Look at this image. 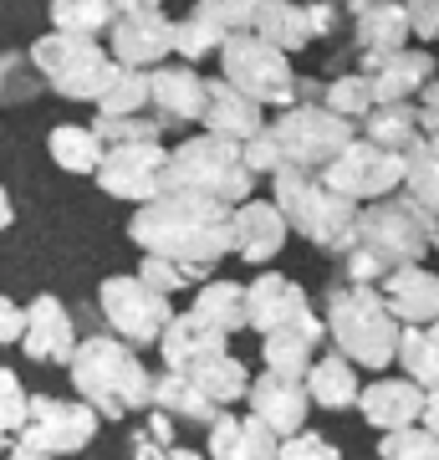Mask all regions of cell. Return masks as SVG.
I'll use <instances>...</instances> for the list:
<instances>
[{
    "label": "cell",
    "mask_w": 439,
    "mask_h": 460,
    "mask_svg": "<svg viewBox=\"0 0 439 460\" xmlns=\"http://www.w3.org/2000/svg\"><path fill=\"white\" fill-rule=\"evenodd\" d=\"M230 215L215 199H195V195H159L138 205L128 220V241L144 256L184 266L195 281H205L215 266L230 256Z\"/></svg>",
    "instance_id": "1"
},
{
    "label": "cell",
    "mask_w": 439,
    "mask_h": 460,
    "mask_svg": "<svg viewBox=\"0 0 439 460\" xmlns=\"http://www.w3.org/2000/svg\"><path fill=\"white\" fill-rule=\"evenodd\" d=\"M66 374H72L77 399L98 420H128V414L148 410V399H154V374H148L144 358L123 338H113V332L82 338L72 363H66Z\"/></svg>",
    "instance_id": "2"
},
{
    "label": "cell",
    "mask_w": 439,
    "mask_h": 460,
    "mask_svg": "<svg viewBox=\"0 0 439 460\" xmlns=\"http://www.w3.org/2000/svg\"><path fill=\"white\" fill-rule=\"evenodd\" d=\"M327 343L338 348V358H347L353 368H389L399 358V323H393L389 302L378 296V287H347L338 281L327 292V313H322Z\"/></svg>",
    "instance_id": "3"
},
{
    "label": "cell",
    "mask_w": 439,
    "mask_h": 460,
    "mask_svg": "<svg viewBox=\"0 0 439 460\" xmlns=\"http://www.w3.org/2000/svg\"><path fill=\"white\" fill-rule=\"evenodd\" d=\"M256 190V174L245 169L241 148L210 133L184 138L180 148H169V164H163V195H195V199H215L225 210H241Z\"/></svg>",
    "instance_id": "4"
},
{
    "label": "cell",
    "mask_w": 439,
    "mask_h": 460,
    "mask_svg": "<svg viewBox=\"0 0 439 460\" xmlns=\"http://www.w3.org/2000/svg\"><path fill=\"white\" fill-rule=\"evenodd\" d=\"M271 190H277L271 205L281 210L286 230H296L317 251H338V256L353 251V241H358V205L353 199L332 195L317 174H302V169H277Z\"/></svg>",
    "instance_id": "5"
},
{
    "label": "cell",
    "mask_w": 439,
    "mask_h": 460,
    "mask_svg": "<svg viewBox=\"0 0 439 460\" xmlns=\"http://www.w3.org/2000/svg\"><path fill=\"white\" fill-rule=\"evenodd\" d=\"M31 66L36 77L57 93V98H72V102H98L108 77H113V57L102 41L92 36H66V31H47L31 41Z\"/></svg>",
    "instance_id": "6"
},
{
    "label": "cell",
    "mask_w": 439,
    "mask_h": 460,
    "mask_svg": "<svg viewBox=\"0 0 439 460\" xmlns=\"http://www.w3.org/2000/svg\"><path fill=\"white\" fill-rule=\"evenodd\" d=\"M353 246L363 256H373L383 266V277H393V271L419 266L429 256V220L404 195L378 199V205H363L358 210V241Z\"/></svg>",
    "instance_id": "7"
},
{
    "label": "cell",
    "mask_w": 439,
    "mask_h": 460,
    "mask_svg": "<svg viewBox=\"0 0 439 460\" xmlns=\"http://www.w3.org/2000/svg\"><path fill=\"white\" fill-rule=\"evenodd\" d=\"M220 83L235 87L256 108H296V72L277 47H266L260 36H230L220 47Z\"/></svg>",
    "instance_id": "8"
},
{
    "label": "cell",
    "mask_w": 439,
    "mask_h": 460,
    "mask_svg": "<svg viewBox=\"0 0 439 460\" xmlns=\"http://www.w3.org/2000/svg\"><path fill=\"white\" fill-rule=\"evenodd\" d=\"M266 128H271V138L281 148V169H302V174H322L342 148L358 138V128L332 118L322 102H296Z\"/></svg>",
    "instance_id": "9"
},
{
    "label": "cell",
    "mask_w": 439,
    "mask_h": 460,
    "mask_svg": "<svg viewBox=\"0 0 439 460\" xmlns=\"http://www.w3.org/2000/svg\"><path fill=\"white\" fill-rule=\"evenodd\" d=\"M245 328H256L260 338H271V332H302L312 343L322 348L327 328L317 307H312V296L302 292V281L281 277V271H260L250 287H245Z\"/></svg>",
    "instance_id": "10"
},
{
    "label": "cell",
    "mask_w": 439,
    "mask_h": 460,
    "mask_svg": "<svg viewBox=\"0 0 439 460\" xmlns=\"http://www.w3.org/2000/svg\"><path fill=\"white\" fill-rule=\"evenodd\" d=\"M317 180H322L332 195L353 199V205L363 210V205L393 199V190L404 184V154H389V148L368 144V138H353Z\"/></svg>",
    "instance_id": "11"
},
{
    "label": "cell",
    "mask_w": 439,
    "mask_h": 460,
    "mask_svg": "<svg viewBox=\"0 0 439 460\" xmlns=\"http://www.w3.org/2000/svg\"><path fill=\"white\" fill-rule=\"evenodd\" d=\"M108 57L128 72H154L174 57V21L159 0H123L108 31Z\"/></svg>",
    "instance_id": "12"
},
{
    "label": "cell",
    "mask_w": 439,
    "mask_h": 460,
    "mask_svg": "<svg viewBox=\"0 0 439 460\" xmlns=\"http://www.w3.org/2000/svg\"><path fill=\"white\" fill-rule=\"evenodd\" d=\"M98 414L87 410L82 399H57V394H31L26 399V425H21V440L26 450H41V456H77L98 440Z\"/></svg>",
    "instance_id": "13"
},
{
    "label": "cell",
    "mask_w": 439,
    "mask_h": 460,
    "mask_svg": "<svg viewBox=\"0 0 439 460\" xmlns=\"http://www.w3.org/2000/svg\"><path fill=\"white\" fill-rule=\"evenodd\" d=\"M98 307H102V317H108L113 338H123L128 348L133 343H159L163 328L174 323L169 296H159L138 277H108L98 287Z\"/></svg>",
    "instance_id": "14"
},
{
    "label": "cell",
    "mask_w": 439,
    "mask_h": 460,
    "mask_svg": "<svg viewBox=\"0 0 439 460\" xmlns=\"http://www.w3.org/2000/svg\"><path fill=\"white\" fill-rule=\"evenodd\" d=\"M163 164H169V148L163 144H138V148H108L98 164V190L113 199H133V205H148V199L163 195Z\"/></svg>",
    "instance_id": "15"
},
{
    "label": "cell",
    "mask_w": 439,
    "mask_h": 460,
    "mask_svg": "<svg viewBox=\"0 0 439 460\" xmlns=\"http://www.w3.org/2000/svg\"><path fill=\"white\" fill-rule=\"evenodd\" d=\"M148 113L159 128H184L205 118V77L184 62H163L148 72Z\"/></svg>",
    "instance_id": "16"
},
{
    "label": "cell",
    "mask_w": 439,
    "mask_h": 460,
    "mask_svg": "<svg viewBox=\"0 0 439 460\" xmlns=\"http://www.w3.org/2000/svg\"><path fill=\"white\" fill-rule=\"evenodd\" d=\"M21 353L31 363H72V353H77V328H72V313H66L62 296L41 292V296L26 302Z\"/></svg>",
    "instance_id": "17"
},
{
    "label": "cell",
    "mask_w": 439,
    "mask_h": 460,
    "mask_svg": "<svg viewBox=\"0 0 439 460\" xmlns=\"http://www.w3.org/2000/svg\"><path fill=\"white\" fill-rule=\"evenodd\" d=\"M245 404H250V420H260V425L271 429L277 440H286V435H296V429L307 425V384H296V378H281V374H260L250 378V394H245Z\"/></svg>",
    "instance_id": "18"
},
{
    "label": "cell",
    "mask_w": 439,
    "mask_h": 460,
    "mask_svg": "<svg viewBox=\"0 0 439 460\" xmlns=\"http://www.w3.org/2000/svg\"><path fill=\"white\" fill-rule=\"evenodd\" d=\"M286 220L271 199H245L241 210L230 215V256H241L250 266H266L271 256H281L286 246Z\"/></svg>",
    "instance_id": "19"
},
{
    "label": "cell",
    "mask_w": 439,
    "mask_h": 460,
    "mask_svg": "<svg viewBox=\"0 0 439 460\" xmlns=\"http://www.w3.org/2000/svg\"><path fill=\"white\" fill-rule=\"evenodd\" d=\"M358 72L373 83V98L393 108V102H419V93L435 83V57L419 47H404L383 62H363Z\"/></svg>",
    "instance_id": "20"
},
{
    "label": "cell",
    "mask_w": 439,
    "mask_h": 460,
    "mask_svg": "<svg viewBox=\"0 0 439 460\" xmlns=\"http://www.w3.org/2000/svg\"><path fill=\"white\" fill-rule=\"evenodd\" d=\"M378 296L389 302V313L399 328H429L439 323V271L429 266H404V271H393Z\"/></svg>",
    "instance_id": "21"
},
{
    "label": "cell",
    "mask_w": 439,
    "mask_h": 460,
    "mask_svg": "<svg viewBox=\"0 0 439 460\" xmlns=\"http://www.w3.org/2000/svg\"><path fill=\"white\" fill-rule=\"evenodd\" d=\"M205 133L210 138H225V144H250L260 128H266V108H256L250 98H241L235 87H225L220 77L215 83H205Z\"/></svg>",
    "instance_id": "22"
},
{
    "label": "cell",
    "mask_w": 439,
    "mask_h": 460,
    "mask_svg": "<svg viewBox=\"0 0 439 460\" xmlns=\"http://www.w3.org/2000/svg\"><path fill=\"white\" fill-rule=\"evenodd\" d=\"M353 31H358V62H383V57H393V51H404L408 5L363 0V5H353Z\"/></svg>",
    "instance_id": "23"
},
{
    "label": "cell",
    "mask_w": 439,
    "mask_h": 460,
    "mask_svg": "<svg viewBox=\"0 0 439 460\" xmlns=\"http://www.w3.org/2000/svg\"><path fill=\"white\" fill-rule=\"evenodd\" d=\"M358 410L383 435L389 429H408V425H419V414H424V389L408 384V378H378V384H368L358 394Z\"/></svg>",
    "instance_id": "24"
},
{
    "label": "cell",
    "mask_w": 439,
    "mask_h": 460,
    "mask_svg": "<svg viewBox=\"0 0 439 460\" xmlns=\"http://www.w3.org/2000/svg\"><path fill=\"white\" fill-rule=\"evenodd\" d=\"M230 338H220V332L210 328V323H199L195 313H174V323L163 328L159 338V353L163 363H169V374H189L195 363L215 358V353H230Z\"/></svg>",
    "instance_id": "25"
},
{
    "label": "cell",
    "mask_w": 439,
    "mask_h": 460,
    "mask_svg": "<svg viewBox=\"0 0 439 460\" xmlns=\"http://www.w3.org/2000/svg\"><path fill=\"white\" fill-rule=\"evenodd\" d=\"M277 435L250 414H220L210 425V456L205 460H277Z\"/></svg>",
    "instance_id": "26"
},
{
    "label": "cell",
    "mask_w": 439,
    "mask_h": 460,
    "mask_svg": "<svg viewBox=\"0 0 439 460\" xmlns=\"http://www.w3.org/2000/svg\"><path fill=\"white\" fill-rule=\"evenodd\" d=\"M250 36H260L266 47H277L281 57H292L312 41L307 11L292 0H256V16H250Z\"/></svg>",
    "instance_id": "27"
},
{
    "label": "cell",
    "mask_w": 439,
    "mask_h": 460,
    "mask_svg": "<svg viewBox=\"0 0 439 460\" xmlns=\"http://www.w3.org/2000/svg\"><path fill=\"white\" fill-rule=\"evenodd\" d=\"M148 410L169 414L174 425H180V420H189V425H215V420L225 414V410H215L210 399L199 394L189 374H169V368L154 378V399H148Z\"/></svg>",
    "instance_id": "28"
},
{
    "label": "cell",
    "mask_w": 439,
    "mask_h": 460,
    "mask_svg": "<svg viewBox=\"0 0 439 460\" xmlns=\"http://www.w3.org/2000/svg\"><path fill=\"white\" fill-rule=\"evenodd\" d=\"M404 199L429 226H439V138H419L404 154Z\"/></svg>",
    "instance_id": "29"
},
{
    "label": "cell",
    "mask_w": 439,
    "mask_h": 460,
    "mask_svg": "<svg viewBox=\"0 0 439 460\" xmlns=\"http://www.w3.org/2000/svg\"><path fill=\"white\" fill-rule=\"evenodd\" d=\"M307 399L312 404H322V410H353L358 404V368L347 358H338V353H322V358L307 368Z\"/></svg>",
    "instance_id": "30"
},
{
    "label": "cell",
    "mask_w": 439,
    "mask_h": 460,
    "mask_svg": "<svg viewBox=\"0 0 439 460\" xmlns=\"http://www.w3.org/2000/svg\"><path fill=\"white\" fill-rule=\"evenodd\" d=\"M358 138L389 148V154H408V148L424 138L419 133V108H414V102H393V108L389 102H378L373 113L358 123Z\"/></svg>",
    "instance_id": "31"
},
{
    "label": "cell",
    "mask_w": 439,
    "mask_h": 460,
    "mask_svg": "<svg viewBox=\"0 0 439 460\" xmlns=\"http://www.w3.org/2000/svg\"><path fill=\"white\" fill-rule=\"evenodd\" d=\"M189 378H195V389L210 399L215 410H230V404H241V399L250 394V368H245L235 353H215V358L195 363Z\"/></svg>",
    "instance_id": "32"
},
{
    "label": "cell",
    "mask_w": 439,
    "mask_h": 460,
    "mask_svg": "<svg viewBox=\"0 0 439 460\" xmlns=\"http://www.w3.org/2000/svg\"><path fill=\"white\" fill-rule=\"evenodd\" d=\"M189 313L199 317V323H210L220 338H235V332L245 328V287L241 281H205L195 292V307Z\"/></svg>",
    "instance_id": "33"
},
{
    "label": "cell",
    "mask_w": 439,
    "mask_h": 460,
    "mask_svg": "<svg viewBox=\"0 0 439 460\" xmlns=\"http://www.w3.org/2000/svg\"><path fill=\"white\" fill-rule=\"evenodd\" d=\"M47 154H51V164L66 169V174H98L108 148L98 144V133L87 128V123H57L47 133Z\"/></svg>",
    "instance_id": "34"
},
{
    "label": "cell",
    "mask_w": 439,
    "mask_h": 460,
    "mask_svg": "<svg viewBox=\"0 0 439 460\" xmlns=\"http://www.w3.org/2000/svg\"><path fill=\"white\" fill-rule=\"evenodd\" d=\"M399 363H404L408 384H419L424 394H435L439 389V323L399 332Z\"/></svg>",
    "instance_id": "35"
},
{
    "label": "cell",
    "mask_w": 439,
    "mask_h": 460,
    "mask_svg": "<svg viewBox=\"0 0 439 460\" xmlns=\"http://www.w3.org/2000/svg\"><path fill=\"white\" fill-rule=\"evenodd\" d=\"M51 31H66V36H92L98 31H113L118 21V5L113 0H51Z\"/></svg>",
    "instance_id": "36"
},
{
    "label": "cell",
    "mask_w": 439,
    "mask_h": 460,
    "mask_svg": "<svg viewBox=\"0 0 439 460\" xmlns=\"http://www.w3.org/2000/svg\"><path fill=\"white\" fill-rule=\"evenodd\" d=\"M98 118H138L148 113V72H128V66L113 62V77L102 87V98L92 102Z\"/></svg>",
    "instance_id": "37"
},
{
    "label": "cell",
    "mask_w": 439,
    "mask_h": 460,
    "mask_svg": "<svg viewBox=\"0 0 439 460\" xmlns=\"http://www.w3.org/2000/svg\"><path fill=\"white\" fill-rule=\"evenodd\" d=\"M260 358H266V374H281V378H307V368L317 363V343L302 338V332H271L260 338Z\"/></svg>",
    "instance_id": "38"
},
{
    "label": "cell",
    "mask_w": 439,
    "mask_h": 460,
    "mask_svg": "<svg viewBox=\"0 0 439 460\" xmlns=\"http://www.w3.org/2000/svg\"><path fill=\"white\" fill-rule=\"evenodd\" d=\"M322 108H327L332 118H342V123H353V128H358L363 118H368V113L378 108L373 83H368L363 72H342V77H332V83H327Z\"/></svg>",
    "instance_id": "39"
},
{
    "label": "cell",
    "mask_w": 439,
    "mask_h": 460,
    "mask_svg": "<svg viewBox=\"0 0 439 460\" xmlns=\"http://www.w3.org/2000/svg\"><path fill=\"white\" fill-rule=\"evenodd\" d=\"M230 36L215 26V21L195 16L189 11V21H174V57H180L184 66L189 62H205V57H220V47H225Z\"/></svg>",
    "instance_id": "40"
},
{
    "label": "cell",
    "mask_w": 439,
    "mask_h": 460,
    "mask_svg": "<svg viewBox=\"0 0 439 460\" xmlns=\"http://www.w3.org/2000/svg\"><path fill=\"white\" fill-rule=\"evenodd\" d=\"M41 77H36V66L26 51H0V108H21V102H31L41 93Z\"/></svg>",
    "instance_id": "41"
},
{
    "label": "cell",
    "mask_w": 439,
    "mask_h": 460,
    "mask_svg": "<svg viewBox=\"0 0 439 460\" xmlns=\"http://www.w3.org/2000/svg\"><path fill=\"white\" fill-rule=\"evenodd\" d=\"M87 128L98 133L102 148H138V144H159V118L154 113H138V118H98V123H87Z\"/></svg>",
    "instance_id": "42"
},
{
    "label": "cell",
    "mask_w": 439,
    "mask_h": 460,
    "mask_svg": "<svg viewBox=\"0 0 439 460\" xmlns=\"http://www.w3.org/2000/svg\"><path fill=\"white\" fill-rule=\"evenodd\" d=\"M26 384L16 378V368L0 363V450H11L21 440V425H26Z\"/></svg>",
    "instance_id": "43"
},
{
    "label": "cell",
    "mask_w": 439,
    "mask_h": 460,
    "mask_svg": "<svg viewBox=\"0 0 439 460\" xmlns=\"http://www.w3.org/2000/svg\"><path fill=\"white\" fill-rule=\"evenodd\" d=\"M378 460H439V440L424 425L389 429V435L378 440Z\"/></svg>",
    "instance_id": "44"
},
{
    "label": "cell",
    "mask_w": 439,
    "mask_h": 460,
    "mask_svg": "<svg viewBox=\"0 0 439 460\" xmlns=\"http://www.w3.org/2000/svg\"><path fill=\"white\" fill-rule=\"evenodd\" d=\"M195 16L215 21L225 36H245L250 31V16H256V0H199Z\"/></svg>",
    "instance_id": "45"
},
{
    "label": "cell",
    "mask_w": 439,
    "mask_h": 460,
    "mask_svg": "<svg viewBox=\"0 0 439 460\" xmlns=\"http://www.w3.org/2000/svg\"><path fill=\"white\" fill-rule=\"evenodd\" d=\"M133 277L144 281V287H154L159 296H174V292H184V287H195V277H189L184 266H174V261H159V256H144Z\"/></svg>",
    "instance_id": "46"
},
{
    "label": "cell",
    "mask_w": 439,
    "mask_h": 460,
    "mask_svg": "<svg viewBox=\"0 0 439 460\" xmlns=\"http://www.w3.org/2000/svg\"><path fill=\"white\" fill-rule=\"evenodd\" d=\"M277 460H342V450L332 440H322L317 429H296L277 445Z\"/></svg>",
    "instance_id": "47"
},
{
    "label": "cell",
    "mask_w": 439,
    "mask_h": 460,
    "mask_svg": "<svg viewBox=\"0 0 439 460\" xmlns=\"http://www.w3.org/2000/svg\"><path fill=\"white\" fill-rule=\"evenodd\" d=\"M241 159H245L250 174H277L281 169V148H277V138H271V128H260L250 144H241Z\"/></svg>",
    "instance_id": "48"
},
{
    "label": "cell",
    "mask_w": 439,
    "mask_h": 460,
    "mask_svg": "<svg viewBox=\"0 0 439 460\" xmlns=\"http://www.w3.org/2000/svg\"><path fill=\"white\" fill-rule=\"evenodd\" d=\"M408 31L424 36L429 47H439V0H414L408 5Z\"/></svg>",
    "instance_id": "49"
},
{
    "label": "cell",
    "mask_w": 439,
    "mask_h": 460,
    "mask_svg": "<svg viewBox=\"0 0 439 460\" xmlns=\"http://www.w3.org/2000/svg\"><path fill=\"white\" fill-rule=\"evenodd\" d=\"M21 332H26V307L11 302V296H0V348L21 343Z\"/></svg>",
    "instance_id": "50"
},
{
    "label": "cell",
    "mask_w": 439,
    "mask_h": 460,
    "mask_svg": "<svg viewBox=\"0 0 439 460\" xmlns=\"http://www.w3.org/2000/svg\"><path fill=\"white\" fill-rule=\"evenodd\" d=\"M414 108H419V133H424V138H439V77L419 93Z\"/></svg>",
    "instance_id": "51"
},
{
    "label": "cell",
    "mask_w": 439,
    "mask_h": 460,
    "mask_svg": "<svg viewBox=\"0 0 439 460\" xmlns=\"http://www.w3.org/2000/svg\"><path fill=\"white\" fill-rule=\"evenodd\" d=\"M302 11H307V26H312V41H317V36H332V26H338V5H327V0H317V5H302Z\"/></svg>",
    "instance_id": "52"
},
{
    "label": "cell",
    "mask_w": 439,
    "mask_h": 460,
    "mask_svg": "<svg viewBox=\"0 0 439 460\" xmlns=\"http://www.w3.org/2000/svg\"><path fill=\"white\" fill-rule=\"evenodd\" d=\"M419 425L439 440V389H435V394H424V414H419Z\"/></svg>",
    "instance_id": "53"
},
{
    "label": "cell",
    "mask_w": 439,
    "mask_h": 460,
    "mask_svg": "<svg viewBox=\"0 0 439 460\" xmlns=\"http://www.w3.org/2000/svg\"><path fill=\"white\" fill-rule=\"evenodd\" d=\"M154 460H205L199 450H184V445H169V450H159Z\"/></svg>",
    "instance_id": "54"
},
{
    "label": "cell",
    "mask_w": 439,
    "mask_h": 460,
    "mask_svg": "<svg viewBox=\"0 0 439 460\" xmlns=\"http://www.w3.org/2000/svg\"><path fill=\"white\" fill-rule=\"evenodd\" d=\"M16 220V205H11V195H5V184H0V230Z\"/></svg>",
    "instance_id": "55"
},
{
    "label": "cell",
    "mask_w": 439,
    "mask_h": 460,
    "mask_svg": "<svg viewBox=\"0 0 439 460\" xmlns=\"http://www.w3.org/2000/svg\"><path fill=\"white\" fill-rule=\"evenodd\" d=\"M5 460H57V456H41V450H26V445H16Z\"/></svg>",
    "instance_id": "56"
},
{
    "label": "cell",
    "mask_w": 439,
    "mask_h": 460,
    "mask_svg": "<svg viewBox=\"0 0 439 460\" xmlns=\"http://www.w3.org/2000/svg\"><path fill=\"white\" fill-rule=\"evenodd\" d=\"M429 251H439V226H429Z\"/></svg>",
    "instance_id": "57"
}]
</instances>
